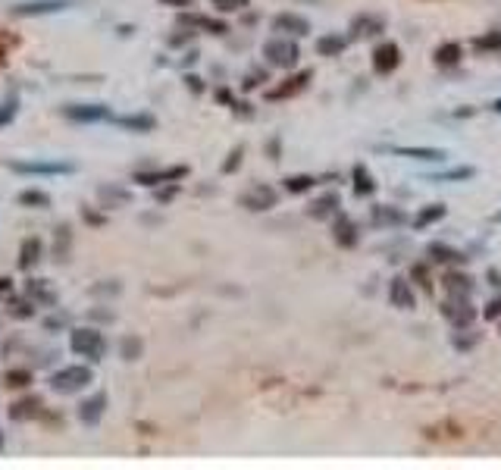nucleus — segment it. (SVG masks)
<instances>
[{"mask_svg":"<svg viewBox=\"0 0 501 470\" xmlns=\"http://www.w3.org/2000/svg\"><path fill=\"white\" fill-rule=\"evenodd\" d=\"M242 204L248 207V210H270V207L279 204V192L260 182V185H254V188H248V192L242 194Z\"/></svg>","mask_w":501,"mask_h":470,"instance_id":"8","label":"nucleus"},{"mask_svg":"<svg viewBox=\"0 0 501 470\" xmlns=\"http://www.w3.org/2000/svg\"><path fill=\"white\" fill-rule=\"evenodd\" d=\"M317 185V176H307V173H298V176H285V182L282 188L289 194H304V192H310V188Z\"/></svg>","mask_w":501,"mask_h":470,"instance_id":"26","label":"nucleus"},{"mask_svg":"<svg viewBox=\"0 0 501 470\" xmlns=\"http://www.w3.org/2000/svg\"><path fill=\"white\" fill-rule=\"evenodd\" d=\"M385 32V19L376 16V13H357L351 19V38L364 41V38H376Z\"/></svg>","mask_w":501,"mask_h":470,"instance_id":"7","label":"nucleus"},{"mask_svg":"<svg viewBox=\"0 0 501 470\" xmlns=\"http://www.w3.org/2000/svg\"><path fill=\"white\" fill-rule=\"evenodd\" d=\"M273 32H279V35H285V38H304V35H310V22H307L301 13H279V16L273 19Z\"/></svg>","mask_w":501,"mask_h":470,"instance_id":"6","label":"nucleus"},{"mask_svg":"<svg viewBox=\"0 0 501 470\" xmlns=\"http://www.w3.org/2000/svg\"><path fill=\"white\" fill-rule=\"evenodd\" d=\"M41 260V239H29L22 245V257H19V267L22 270H29L32 264H38Z\"/></svg>","mask_w":501,"mask_h":470,"instance_id":"28","label":"nucleus"},{"mask_svg":"<svg viewBox=\"0 0 501 470\" xmlns=\"http://www.w3.org/2000/svg\"><path fill=\"white\" fill-rule=\"evenodd\" d=\"M404 220L407 217L398 210V207H385V204L373 207V223H376V226H401Z\"/></svg>","mask_w":501,"mask_h":470,"instance_id":"25","label":"nucleus"},{"mask_svg":"<svg viewBox=\"0 0 501 470\" xmlns=\"http://www.w3.org/2000/svg\"><path fill=\"white\" fill-rule=\"evenodd\" d=\"M185 166H172V170H153V173H138V182L142 185H160V182H172V179H182L185 176Z\"/></svg>","mask_w":501,"mask_h":470,"instance_id":"21","label":"nucleus"},{"mask_svg":"<svg viewBox=\"0 0 501 470\" xmlns=\"http://www.w3.org/2000/svg\"><path fill=\"white\" fill-rule=\"evenodd\" d=\"M338 207H342V198H338L336 192H326V194H320V198L313 201L307 213H310V217H317V220H326V217H336Z\"/></svg>","mask_w":501,"mask_h":470,"instance_id":"16","label":"nucleus"},{"mask_svg":"<svg viewBox=\"0 0 501 470\" xmlns=\"http://www.w3.org/2000/svg\"><path fill=\"white\" fill-rule=\"evenodd\" d=\"M354 194H357V198H366V194H373L376 192V182H373V173L366 170L364 163H357L354 166Z\"/></svg>","mask_w":501,"mask_h":470,"instance_id":"22","label":"nucleus"},{"mask_svg":"<svg viewBox=\"0 0 501 470\" xmlns=\"http://www.w3.org/2000/svg\"><path fill=\"white\" fill-rule=\"evenodd\" d=\"M213 6H217L219 13H235V10H245L248 6V0H210Z\"/></svg>","mask_w":501,"mask_h":470,"instance_id":"33","label":"nucleus"},{"mask_svg":"<svg viewBox=\"0 0 501 470\" xmlns=\"http://www.w3.org/2000/svg\"><path fill=\"white\" fill-rule=\"evenodd\" d=\"M486 279H489L495 288H501V273L498 270H489V273H486Z\"/></svg>","mask_w":501,"mask_h":470,"instance_id":"40","label":"nucleus"},{"mask_svg":"<svg viewBox=\"0 0 501 470\" xmlns=\"http://www.w3.org/2000/svg\"><path fill=\"white\" fill-rule=\"evenodd\" d=\"M460 57H464V47H460L458 41H445L436 47V63L439 66H458Z\"/></svg>","mask_w":501,"mask_h":470,"instance_id":"24","label":"nucleus"},{"mask_svg":"<svg viewBox=\"0 0 501 470\" xmlns=\"http://www.w3.org/2000/svg\"><path fill=\"white\" fill-rule=\"evenodd\" d=\"M442 286H445V292H448V295H467V298L473 295V279H470V273L448 270V273L442 276Z\"/></svg>","mask_w":501,"mask_h":470,"instance_id":"17","label":"nucleus"},{"mask_svg":"<svg viewBox=\"0 0 501 470\" xmlns=\"http://www.w3.org/2000/svg\"><path fill=\"white\" fill-rule=\"evenodd\" d=\"M10 170H16V173H29V176H63V173H72L76 166H72V163H38V160H32V163L13 160Z\"/></svg>","mask_w":501,"mask_h":470,"instance_id":"11","label":"nucleus"},{"mask_svg":"<svg viewBox=\"0 0 501 470\" xmlns=\"http://www.w3.org/2000/svg\"><path fill=\"white\" fill-rule=\"evenodd\" d=\"M307 82H310V69H301L298 76L285 79V85H279V88H273L270 94H266V98H270V100H282V98H291V94L304 91V88H307Z\"/></svg>","mask_w":501,"mask_h":470,"instance_id":"14","label":"nucleus"},{"mask_svg":"<svg viewBox=\"0 0 501 470\" xmlns=\"http://www.w3.org/2000/svg\"><path fill=\"white\" fill-rule=\"evenodd\" d=\"M0 452H4V433H0Z\"/></svg>","mask_w":501,"mask_h":470,"instance_id":"43","label":"nucleus"},{"mask_svg":"<svg viewBox=\"0 0 501 470\" xmlns=\"http://www.w3.org/2000/svg\"><path fill=\"white\" fill-rule=\"evenodd\" d=\"M483 314H486V320H501V298H492Z\"/></svg>","mask_w":501,"mask_h":470,"instance_id":"35","label":"nucleus"},{"mask_svg":"<svg viewBox=\"0 0 501 470\" xmlns=\"http://www.w3.org/2000/svg\"><path fill=\"white\" fill-rule=\"evenodd\" d=\"M91 373L88 367H82V364H72V367H60L57 373L50 376V389L53 392H60V395H76V392H82L85 386H91Z\"/></svg>","mask_w":501,"mask_h":470,"instance_id":"1","label":"nucleus"},{"mask_svg":"<svg viewBox=\"0 0 501 470\" xmlns=\"http://www.w3.org/2000/svg\"><path fill=\"white\" fill-rule=\"evenodd\" d=\"M63 6H69V0H35V4H19L16 16H44V13H57L63 10Z\"/></svg>","mask_w":501,"mask_h":470,"instance_id":"19","label":"nucleus"},{"mask_svg":"<svg viewBox=\"0 0 501 470\" xmlns=\"http://www.w3.org/2000/svg\"><path fill=\"white\" fill-rule=\"evenodd\" d=\"M476 47L479 51H492V53H501V32H489V35H483V38H476Z\"/></svg>","mask_w":501,"mask_h":470,"instance_id":"31","label":"nucleus"},{"mask_svg":"<svg viewBox=\"0 0 501 470\" xmlns=\"http://www.w3.org/2000/svg\"><path fill=\"white\" fill-rule=\"evenodd\" d=\"M138 351H142V342H138V339H135V342H132V339L123 342V354H125L129 361H132V354H138Z\"/></svg>","mask_w":501,"mask_h":470,"instance_id":"37","label":"nucleus"},{"mask_svg":"<svg viewBox=\"0 0 501 470\" xmlns=\"http://www.w3.org/2000/svg\"><path fill=\"white\" fill-rule=\"evenodd\" d=\"M345 47H348V38L342 32H329V35L317 38V53L320 57H342Z\"/></svg>","mask_w":501,"mask_h":470,"instance_id":"15","label":"nucleus"},{"mask_svg":"<svg viewBox=\"0 0 501 470\" xmlns=\"http://www.w3.org/2000/svg\"><path fill=\"white\" fill-rule=\"evenodd\" d=\"M69 345H72V351L82 354V358H88V361H100V358H104V351H107L104 335H100L97 329H91V326L76 329V333H72V339H69Z\"/></svg>","mask_w":501,"mask_h":470,"instance_id":"4","label":"nucleus"},{"mask_svg":"<svg viewBox=\"0 0 501 470\" xmlns=\"http://www.w3.org/2000/svg\"><path fill=\"white\" fill-rule=\"evenodd\" d=\"M492 110H495L498 116H501V98H498V100H492Z\"/></svg>","mask_w":501,"mask_h":470,"instance_id":"42","label":"nucleus"},{"mask_svg":"<svg viewBox=\"0 0 501 470\" xmlns=\"http://www.w3.org/2000/svg\"><path fill=\"white\" fill-rule=\"evenodd\" d=\"M104 408H107V395L104 392L91 395L88 401H82V405H78V420L88 423V427H95V423L100 420V414H104Z\"/></svg>","mask_w":501,"mask_h":470,"instance_id":"18","label":"nucleus"},{"mask_svg":"<svg viewBox=\"0 0 501 470\" xmlns=\"http://www.w3.org/2000/svg\"><path fill=\"white\" fill-rule=\"evenodd\" d=\"M119 126H125V129H138V132H151V129H153V116H148V113H135V116H119Z\"/></svg>","mask_w":501,"mask_h":470,"instance_id":"29","label":"nucleus"},{"mask_svg":"<svg viewBox=\"0 0 501 470\" xmlns=\"http://www.w3.org/2000/svg\"><path fill=\"white\" fill-rule=\"evenodd\" d=\"M19 204H25V207H48L50 204V194L48 192H38V188H25V192L19 194Z\"/></svg>","mask_w":501,"mask_h":470,"instance_id":"30","label":"nucleus"},{"mask_svg":"<svg viewBox=\"0 0 501 470\" xmlns=\"http://www.w3.org/2000/svg\"><path fill=\"white\" fill-rule=\"evenodd\" d=\"M63 113L69 119H76V123H100V119H110V107L107 104H69Z\"/></svg>","mask_w":501,"mask_h":470,"instance_id":"10","label":"nucleus"},{"mask_svg":"<svg viewBox=\"0 0 501 470\" xmlns=\"http://www.w3.org/2000/svg\"><path fill=\"white\" fill-rule=\"evenodd\" d=\"M476 342H479V335H476V333L467 335V339H464V335H454V348H460V351H464V348H473Z\"/></svg>","mask_w":501,"mask_h":470,"instance_id":"36","label":"nucleus"},{"mask_svg":"<svg viewBox=\"0 0 501 470\" xmlns=\"http://www.w3.org/2000/svg\"><path fill=\"white\" fill-rule=\"evenodd\" d=\"M476 176V170L473 166H454V170H445V173H436V176H430L432 182H467V179Z\"/></svg>","mask_w":501,"mask_h":470,"instance_id":"27","label":"nucleus"},{"mask_svg":"<svg viewBox=\"0 0 501 470\" xmlns=\"http://www.w3.org/2000/svg\"><path fill=\"white\" fill-rule=\"evenodd\" d=\"M495 223H501V210H498V213H495Z\"/></svg>","mask_w":501,"mask_h":470,"instance_id":"44","label":"nucleus"},{"mask_svg":"<svg viewBox=\"0 0 501 470\" xmlns=\"http://www.w3.org/2000/svg\"><path fill=\"white\" fill-rule=\"evenodd\" d=\"M439 311H442V317L448 320L454 329H467L473 320H476V307L470 304V298H467V295H448V298L442 301V307H439Z\"/></svg>","mask_w":501,"mask_h":470,"instance_id":"3","label":"nucleus"},{"mask_svg":"<svg viewBox=\"0 0 501 470\" xmlns=\"http://www.w3.org/2000/svg\"><path fill=\"white\" fill-rule=\"evenodd\" d=\"M6 380H10V386H25V382L32 380V373L29 370H10L6 373Z\"/></svg>","mask_w":501,"mask_h":470,"instance_id":"34","label":"nucleus"},{"mask_svg":"<svg viewBox=\"0 0 501 470\" xmlns=\"http://www.w3.org/2000/svg\"><path fill=\"white\" fill-rule=\"evenodd\" d=\"M389 301H392V307H398V311H413V304H417L413 286L404 276H395L389 282Z\"/></svg>","mask_w":501,"mask_h":470,"instance_id":"9","label":"nucleus"},{"mask_svg":"<svg viewBox=\"0 0 501 470\" xmlns=\"http://www.w3.org/2000/svg\"><path fill=\"white\" fill-rule=\"evenodd\" d=\"M332 239H336L342 248H354V245L360 241V229H357V223H354L351 217H345V213H342V217L336 213V226H332Z\"/></svg>","mask_w":501,"mask_h":470,"instance_id":"13","label":"nucleus"},{"mask_svg":"<svg viewBox=\"0 0 501 470\" xmlns=\"http://www.w3.org/2000/svg\"><path fill=\"white\" fill-rule=\"evenodd\" d=\"M260 82H263V72H254V76H248V82H245V88H257Z\"/></svg>","mask_w":501,"mask_h":470,"instance_id":"39","label":"nucleus"},{"mask_svg":"<svg viewBox=\"0 0 501 470\" xmlns=\"http://www.w3.org/2000/svg\"><path fill=\"white\" fill-rule=\"evenodd\" d=\"M401 66V47L395 41H383L373 51V72L376 76H389Z\"/></svg>","mask_w":501,"mask_h":470,"instance_id":"5","label":"nucleus"},{"mask_svg":"<svg viewBox=\"0 0 501 470\" xmlns=\"http://www.w3.org/2000/svg\"><path fill=\"white\" fill-rule=\"evenodd\" d=\"M16 104H19L16 94H13L10 100H4V104H0V126H6L13 116H16Z\"/></svg>","mask_w":501,"mask_h":470,"instance_id":"32","label":"nucleus"},{"mask_svg":"<svg viewBox=\"0 0 501 470\" xmlns=\"http://www.w3.org/2000/svg\"><path fill=\"white\" fill-rule=\"evenodd\" d=\"M242 147H235V151H232V160H226V166H223V170L226 173H232V170H235V166H238V160H242Z\"/></svg>","mask_w":501,"mask_h":470,"instance_id":"38","label":"nucleus"},{"mask_svg":"<svg viewBox=\"0 0 501 470\" xmlns=\"http://www.w3.org/2000/svg\"><path fill=\"white\" fill-rule=\"evenodd\" d=\"M10 292V279H0V295Z\"/></svg>","mask_w":501,"mask_h":470,"instance_id":"41","label":"nucleus"},{"mask_svg":"<svg viewBox=\"0 0 501 470\" xmlns=\"http://www.w3.org/2000/svg\"><path fill=\"white\" fill-rule=\"evenodd\" d=\"M445 213H448V207L445 204H426L423 210H417V217H413V226L417 229H426V226L439 223V220H445Z\"/></svg>","mask_w":501,"mask_h":470,"instance_id":"23","label":"nucleus"},{"mask_svg":"<svg viewBox=\"0 0 501 470\" xmlns=\"http://www.w3.org/2000/svg\"><path fill=\"white\" fill-rule=\"evenodd\" d=\"M426 254H430L432 264H445V267H458V264H464V260H467L464 251H458V248L445 245V241H432V245L426 248Z\"/></svg>","mask_w":501,"mask_h":470,"instance_id":"12","label":"nucleus"},{"mask_svg":"<svg viewBox=\"0 0 501 470\" xmlns=\"http://www.w3.org/2000/svg\"><path fill=\"white\" fill-rule=\"evenodd\" d=\"M389 151H395L407 160H430V163H442V160L448 157L442 147H389Z\"/></svg>","mask_w":501,"mask_h":470,"instance_id":"20","label":"nucleus"},{"mask_svg":"<svg viewBox=\"0 0 501 470\" xmlns=\"http://www.w3.org/2000/svg\"><path fill=\"white\" fill-rule=\"evenodd\" d=\"M263 57L270 66H279V69H291L298 66V57H301V47L291 41V38L279 35V38H270L263 44Z\"/></svg>","mask_w":501,"mask_h":470,"instance_id":"2","label":"nucleus"}]
</instances>
